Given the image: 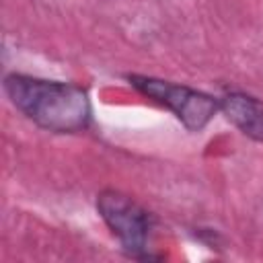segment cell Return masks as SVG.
Masks as SVG:
<instances>
[{
	"label": "cell",
	"mask_w": 263,
	"mask_h": 263,
	"mask_svg": "<svg viewBox=\"0 0 263 263\" xmlns=\"http://www.w3.org/2000/svg\"><path fill=\"white\" fill-rule=\"evenodd\" d=\"M2 86L16 111L41 129L53 134H76L90 123V97L80 84L12 72L4 76Z\"/></svg>",
	"instance_id": "6da1fadb"
},
{
	"label": "cell",
	"mask_w": 263,
	"mask_h": 263,
	"mask_svg": "<svg viewBox=\"0 0 263 263\" xmlns=\"http://www.w3.org/2000/svg\"><path fill=\"white\" fill-rule=\"evenodd\" d=\"M127 80L140 95L168 109L189 132H201L220 109L212 95L187 84H177L146 74H127Z\"/></svg>",
	"instance_id": "7a4b0ae2"
},
{
	"label": "cell",
	"mask_w": 263,
	"mask_h": 263,
	"mask_svg": "<svg viewBox=\"0 0 263 263\" xmlns=\"http://www.w3.org/2000/svg\"><path fill=\"white\" fill-rule=\"evenodd\" d=\"M97 212L111 230V234L132 257L142 261L160 259V255L146 253V245L152 230V218L134 197L117 189H103L97 195Z\"/></svg>",
	"instance_id": "3957f363"
},
{
	"label": "cell",
	"mask_w": 263,
	"mask_h": 263,
	"mask_svg": "<svg viewBox=\"0 0 263 263\" xmlns=\"http://www.w3.org/2000/svg\"><path fill=\"white\" fill-rule=\"evenodd\" d=\"M218 105L234 127L247 138L263 144V101L240 90H230L220 97Z\"/></svg>",
	"instance_id": "277c9868"
}]
</instances>
